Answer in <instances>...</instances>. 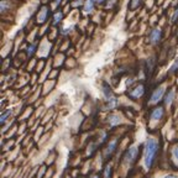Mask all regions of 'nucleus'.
Segmentation results:
<instances>
[{"label": "nucleus", "instance_id": "obj_17", "mask_svg": "<svg viewBox=\"0 0 178 178\" xmlns=\"http://www.w3.org/2000/svg\"><path fill=\"white\" fill-rule=\"evenodd\" d=\"M172 154H173V156H175L176 161L178 162V145H177V146H175V147H173V150H172Z\"/></svg>", "mask_w": 178, "mask_h": 178}, {"label": "nucleus", "instance_id": "obj_20", "mask_svg": "<svg viewBox=\"0 0 178 178\" xmlns=\"http://www.w3.org/2000/svg\"><path fill=\"white\" fill-rule=\"evenodd\" d=\"M177 18H178V9L176 10V14H175V16H173V19H172V21H173V22H175V21H176V20H177Z\"/></svg>", "mask_w": 178, "mask_h": 178}, {"label": "nucleus", "instance_id": "obj_11", "mask_svg": "<svg viewBox=\"0 0 178 178\" xmlns=\"http://www.w3.org/2000/svg\"><path fill=\"white\" fill-rule=\"evenodd\" d=\"M173 98H175V90L171 89V90H169V92L167 93L166 98H164V104H166V105H169V104L172 103Z\"/></svg>", "mask_w": 178, "mask_h": 178}, {"label": "nucleus", "instance_id": "obj_19", "mask_svg": "<svg viewBox=\"0 0 178 178\" xmlns=\"http://www.w3.org/2000/svg\"><path fill=\"white\" fill-rule=\"evenodd\" d=\"M177 68H178V60L176 61V63H175V64H173V66H172V68H171V69H169V72H171V73H173V72H175V71H176V69H177Z\"/></svg>", "mask_w": 178, "mask_h": 178}, {"label": "nucleus", "instance_id": "obj_24", "mask_svg": "<svg viewBox=\"0 0 178 178\" xmlns=\"http://www.w3.org/2000/svg\"><path fill=\"white\" fill-rule=\"evenodd\" d=\"M103 1H104V0H99V3H103Z\"/></svg>", "mask_w": 178, "mask_h": 178}, {"label": "nucleus", "instance_id": "obj_9", "mask_svg": "<svg viewBox=\"0 0 178 178\" xmlns=\"http://www.w3.org/2000/svg\"><path fill=\"white\" fill-rule=\"evenodd\" d=\"M163 116V109L162 108H156L151 113V120H160Z\"/></svg>", "mask_w": 178, "mask_h": 178}, {"label": "nucleus", "instance_id": "obj_15", "mask_svg": "<svg viewBox=\"0 0 178 178\" xmlns=\"http://www.w3.org/2000/svg\"><path fill=\"white\" fill-rule=\"evenodd\" d=\"M140 4H141V0H131L129 7H130V9H136Z\"/></svg>", "mask_w": 178, "mask_h": 178}, {"label": "nucleus", "instance_id": "obj_3", "mask_svg": "<svg viewBox=\"0 0 178 178\" xmlns=\"http://www.w3.org/2000/svg\"><path fill=\"white\" fill-rule=\"evenodd\" d=\"M103 93H104L105 99L108 100V109H113V108L116 106L118 100H116V98L114 97V94L111 93V90H110L109 87H108V85L103 87Z\"/></svg>", "mask_w": 178, "mask_h": 178}, {"label": "nucleus", "instance_id": "obj_5", "mask_svg": "<svg viewBox=\"0 0 178 178\" xmlns=\"http://www.w3.org/2000/svg\"><path fill=\"white\" fill-rule=\"evenodd\" d=\"M143 93H145V87L142 84H140V85L136 87L134 90H131V92L129 93V95L131 98H134V99H137L140 97H142Z\"/></svg>", "mask_w": 178, "mask_h": 178}, {"label": "nucleus", "instance_id": "obj_8", "mask_svg": "<svg viewBox=\"0 0 178 178\" xmlns=\"http://www.w3.org/2000/svg\"><path fill=\"white\" fill-rule=\"evenodd\" d=\"M116 145H118V140H113V141L108 145V147L105 148V152H104L105 157H110V155L113 154L115 151V148H116Z\"/></svg>", "mask_w": 178, "mask_h": 178}, {"label": "nucleus", "instance_id": "obj_14", "mask_svg": "<svg viewBox=\"0 0 178 178\" xmlns=\"http://www.w3.org/2000/svg\"><path fill=\"white\" fill-rule=\"evenodd\" d=\"M9 115H11V110H5L4 113L1 114V118H0V123L4 124L6 121V119L9 118Z\"/></svg>", "mask_w": 178, "mask_h": 178}, {"label": "nucleus", "instance_id": "obj_2", "mask_svg": "<svg viewBox=\"0 0 178 178\" xmlns=\"http://www.w3.org/2000/svg\"><path fill=\"white\" fill-rule=\"evenodd\" d=\"M137 154H139L137 147L136 146L130 147L129 150L126 151L125 156H124V164H126V166H131V164L135 162V160L137 158Z\"/></svg>", "mask_w": 178, "mask_h": 178}, {"label": "nucleus", "instance_id": "obj_22", "mask_svg": "<svg viewBox=\"0 0 178 178\" xmlns=\"http://www.w3.org/2000/svg\"><path fill=\"white\" fill-rule=\"evenodd\" d=\"M61 1H62V0H55V4H56V5H58Z\"/></svg>", "mask_w": 178, "mask_h": 178}, {"label": "nucleus", "instance_id": "obj_1", "mask_svg": "<svg viewBox=\"0 0 178 178\" xmlns=\"http://www.w3.org/2000/svg\"><path fill=\"white\" fill-rule=\"evenodd\" d=\"M157 151H158V141L156 139L147 140L146 145H145V154H143V163L147 169L151 168Z\"/></svg>", "mask_w": 178, "mask_h": 178}, {"label": "nucleus", "instance_id": "obj_16", "mask_svg": "<svg viewBox=\"0 0 178 178\" xmlns=\"http://www.w3.org/2000/svg\"><path fill=\"white\" fill-rule=\"evenodd\" d=\"M34 52H35V45H31V46H28V48H27V55L28 56H32V55H34Z\"/></svg>", "mask_w": 178, "mask_h": 178}, {"label": "nucleus", "instance_id": "obj_21", "mask_svg": "<svg viewBox=\"0 0 178 178\" xmlns=\"http://www.w3.org/2000/svg\"><path fill=\"white\" fill-rule=\"evenodd\" d=\"M164 178H178L177 176H175V175H168V176H166Z\"/></svg>", "mask_w": 178, "mask_h": 178}, {"label": "nucleus", "instance_id": "obj_18", "mask_svg": "<svg viewBox=\"0 0 178 178\" xmlns=\"http://www.w3.org/2000/svg\"><path fill=\"white\" fill-rule=\"evenodd\" d=\"M110 173H111V167L110 166H106L105 172H104V177L105 178H109L110 177Z\"/></svg>", "mask_w": 178, "mask_h": 178}, {"label": "nucleus", "instance_id": "obj_4", "mask_svg": "<svg viewBox=\"0 0 178 178\" xmlns=\"http://www.w3.org/2000/svg\"><path fill=\"white\" fill-rule=\"evenodd\" d=\"M163 94H164V88H163V87H161V88H157L155 92L152 93V97H151L150 103H151V104H156V103H158L161 99H162Z\"/></svg>", "mask_w": 178, "mask_h": 178}, {"label": "nucleus", "instance_id": "obj_13", "mask_svg": "<svg viewBox=\"0 0 178 178\" xmlns=\"http://www.w3.org/2000/svg\"><path fill=\"white\" fill-rule=\"evenodd\" d=\"M62 18H63V14H62L61 11L56 12V14H55V16H53V25H57V24H60V22H61V20H62Z\"/></svg>", "mask_w": 178, "mask_h": 178}, {"label": "nucleus", "instance_id": "obj_7", "mask_svg": "<svg viewBox=\"0 0 178 178\" xmlns=\"http://www.w3.org/2000/svg\"><path fill=\"white\" fill-rule=\"evenodd\" d=\"M47 16H48L47 6H42V7H41V10H40V12H39V15H37V22H39V24H43L47 20Z\"/></svg>", "mask_w": 178, "mask_h": 178}, {"label": "nucleus", "instance_id": "obj_6", "mask_svg": "<svg viewBox=\"0 0 178 178\" xmlns=\"http://www.w3.org/2000/svg\"><path fill=\"white\" fill-rule=\"evenodd\" d=\"M161 36H162V31H161L160 28H154V30L151 31V34H150V41L152 43L160 42Z\"/></svg>", "mask_w": 178, "mask_h": 178}, {"label": "nucleus", "instance_id": "obj_12", "mask_svg": "<svg viewBox=\"0 0 178 178\" xmlns=\"http://www.w3.org/2000/svg\"><path fill=\"white\" fill-rule=\"evenodd\" d=\"M109 123H110V126H115L118 125L120 123V119L116 116V115H110L109 116Z\"/></svg>", "mask_w": 178, "mask_h": 178}, {"label": "nucleus", "instance_id": "obj_23", "mask_svg": "<svg viewBox=\"0 0 178 178\" xmlns=\"http://www.w3.org/2000/svg\"><path fill=\"white\" fill-rule=\"evenodd\" d=\"M90 178H99L98 176H93V177H90Z\"/></svg>", "mask_w": 178, "mask_h": 178}, {"label": "nucleus", "instance_id": "obj_10", "mask_svg": "<svg viewBox=\"0 0 178 178\" xmlns=\"http://www.w3.org/2000/svg\"><path fill=\"white\" fill-rule=\"evenodd\" d=\"M94 5H95V0H87L85 6H84V12H87V14H88V12L93 11Z\"/></svg>", "mask_w": 178, "mask_h": 178}]
</instances>
